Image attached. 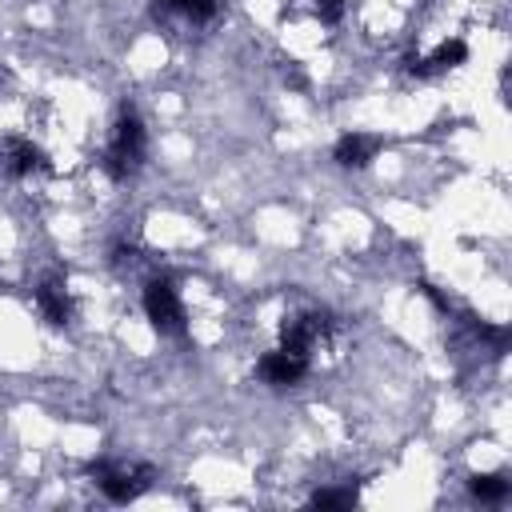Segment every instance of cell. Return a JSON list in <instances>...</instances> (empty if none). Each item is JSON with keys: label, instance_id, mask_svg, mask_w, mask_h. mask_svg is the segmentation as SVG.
Listing matches in <instances>:
<instances>
[{"label": "cell", "instance_id": "13", "mask_svg": "<svg viewBox=\"0 0 512 512\" xmlns=\"http://www.w3.org/2000/svg\"><path fill=\"white\" fill-rule=\"evenodd\" d=\"M316 4V16L324 20V24H336L340 16H344V0H312Z\"/></svg>", "mask_w": 512, "mask_h": 512}, {"label": "cell", "instance_id": "5", "mask_svg": "<svg viewBox=\"0 0 512 512\" xmlns=\"http://www.w3.org/2000/svg\"><path fill=\"white\" fill-rule=\"evenodd\" d=\"M48 168V156L28 140V136H4L0 140V172L8 180H28Z\"/></svg>", "mask_w": 512, "mask_h": 512}, {"label": "cell", "instance_id": "7", "mask_svg": "<svg viewBox=\"0 0 512 512\" xmlns=\"http://www.w3.org/2000/svg\"><path fill=\"white\" fill-rule=\"evenodd\" d=\"M152 16L180 28H200L220 16V0H152Z\"/></svg>", "mask_w": 512, "mask_h": 512}, {"label": "cell", "instance_id": "6", "mask_svg": "<svg viewBox=\"0 0 512 512\" xmlns=\"http://www.w3.org/2000/svg\"><path fill=\"white\" fill-rule=\"evenodd\" d=\"M36 308L52 328H64L72 320V292H68V276L64 272H48L36 284Z\"/></svg>", "mask_w": 512, "mask_h": 512}, {"label": "cell", "instance_id": "12", "mask_svg": "<svg viewBox=\"0 0 512 512\" xmlns=\"http://www.w3.org/2000/svg\"><path fill=\"white\" fill-rule=\"evenodd\" d=\"M312 504H316V508H348V504H356V484L320 488V492H312Z\"/></svg>", "mask_w": 512, "mask_h": 512}, {"label": "cell", "instance_id": "10", "mask_svg": "<svg viewBox=\"0 0 512 512\" xmlns=\"http://www.w3.org/2000/svg\"><path fill=\"white\" fill-rule=\"evenodd\" d=\"M380 148H384V140L372 136V132H344V136L336 140V148H332V160H336L340 168H368Z\"/></svg>", "mask_w": 512, "mask_h": 512}, {"label": "cell", "instance_id": "8", "mask_svg": "<svg viewBox=\"0 0 512 512\" xmlns=\"http://www.w3.org/2000/svg\"><path fill=\"white\" fill-rule=\"evenodd\" d=\"M256 376H260L264 384H272V388H292V384H300V380L308 376V360H304V356H292V352H284V348H276V352H264V356L256 360Z\"/></svg>", "mask_w": 512, "mask_h": 512}, {"label": "cell", "instance_id": "9", "mask_svg": "<svg viewBox=\"0 0 512 512\" xmlns=\"http://www.w3.org/2000/svg\"><path fill=\"white\" fill-rule=\"evenodd\" d=\"M468 60V44L460 40V36H452V40H444V44H436L428 56H420V60H412L408 64V72L412 76H420V80H428V76H440V72H452L456 64H464Z\"/></svg>", "mask_w": 512, "mask_h": 512}, {"label": "cell", "instance_id": "2", "mask_svg": "<svg viewBox=\"0 0 512 512\" xmlns=\"http://www.w3.org/2000/svg\"><path fill=\"white\" fill-rule=\"evenodd\" d=\"M156 480V468L144 460H92V484L112 500V504H128L140 500Z\"/></svg>", "mask_w": 512, "mask_h": 512}, {"label": "cell", "instance_id": "3", "mask_svg": "<svg viewBox=\"0 0 512 512\" xmlns=\"http://www.w3.org/2000/svg\"><path fill=\"white\" fill-rule=\"evenodd\" d=\"M144 312L160 336H184V328H188L184 300H180V288L172 276H152L144 284Z\"/></svg>", "mask_w": 512, "mask_h": 512}, {"label": "cell", "instance_id": "1", "mask_svg": "<svg viewBox=\"0 0 512 512\" xmlns=\"http://www.w3.org/2000/svg\"><path fill=\"white\" fill-rule=\"evenodd\" d=\"M144 160H148V132H144L140 116L132 108H124L116 116V124H112V136H108V148H104L100 168H104L108 180L124 184V180H132L144 168Z\"/></svg>", "mask_w": 512, "mask_h": 512}, {"label": "cell", "instance_id": "4", "mask_svg": "<svg viewBox=\"0 0 512 512\" xmlns=\"http://www.w3.org/2000/svg\"><path fill=\"white\" fill-rule=\"evenodd\" d=\"M332 332V316L324 308H304V312H292L284 324H280V348L292 352V356H312V348Z\"/></svg>", "mask_w": 512, "mask_h": 512}, {"label": "cell", "instance_id": "11", "mask_svg": "<svg viewBox=\"0 0 512 512\" xmlns=\"http://www.w3.org/2000/svg\"><path fill=\"white\" fill-rule=\"evenodd\" d=\"M508 476L504 472H476L472 480H468V492L480 500V504H500V500H508Z\"/></svg>", "mask_w": 512, "mask_h": 512}]
</instances>
